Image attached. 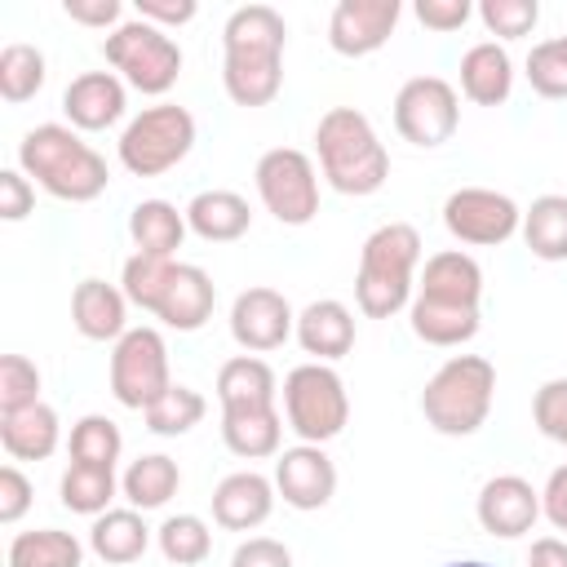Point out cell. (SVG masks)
Returning <instances> with one entry per match:
<instances>
[{
  "label": "cell",
  "instance_id": "obj_14",
  "mask_svg": "<svg viewBox=\"0 0 567 567\" xmlns=\"http://www.w3.org/2000/svg\"><path fill=\"white\" fill-rule=\"evenodd\" d=\"M275 492L292 509H323L337 492V465L319 443H297L275 456Z\"/></svg>",
  "mask_w": 567,
  "mask_h": 567
},
{
  "label": "cell",
  "instance_id": "obj_30",
  "mask_svg": "<svg viewBox=\"0 0 567 567\" xmlns=\"http://www.w3.org/2000/svg\"><path fill=\"white\" fill-rule=\"evenodd\" d=\"M177 487H182V470H177V461L164 456V452L137 456V461L124 470V478H120V492H124V501H128L133 509H159V505H168V501L177 496Z\"/></svg>",
  "mask_w": 567,
  "mask_h": 567
},
{
  "label": "cell",
  "instance_id": "obj_36",
  "mask_svg": "<svg viewBox=\"0 0 567 567\" xmlns=\"http://www.w3.org/2000/svg\"><path fill=\"white\" fill-rule=\"evenodd\" d=\"M44 53L35 44H4L0 49V97L4 102H31L44 89Z\"/></svg>",
  "mask_w": 567,
  "mask_h": 567
},
{
  "label": "cell",
  "instance_id": "obj_3",
  "mask_svg": "<svg viewBox=\"0 0 567 567\" xmlns=\"http://www.w3.org/2000/svg\"><path fill=\"white\" fill-rule=\"evenodd\" d=\"M319 168L341 195H377L390 177V155L372 128V120L354 106H332L315 128Z\"/></svg>",
  "mask_w": 567,
  "mask_h": 567
},
{
  "label": "cell",
  "instance_id": "obj_2",
  "mask_svg": "<svg viewBox=\"0 0 567 567\" xmlns=\"http://www.w3.org/2000/svg\"><path fill=\"white\" fill-rule=\"evenodd\" d=\"M18 168L40 190H49L53 199H66V204H89L111 182L106 159L89 142H80V133L71 124H35L18 142Z\"/></svg>",
  "mask_w": 567,
  "mask_h": 567
},
{
  "label": "cell",
  "instance_id": "obj_40",
  "mask_svg": "<svg viewBox=\"0 0 567 567\" xmlns=\"http://www.w3.org/2000/svg\"><path fill=\"white\" fill-rule=\"evenodd\" d=\"M40 403V368L27 354H4L0 359V416L35 408Z\"/></svg>",
  "mask_w": 567,
  "mask_h": 567
},
{
  "label": "cell",
  "instance_id": "obj_11",
  "mask_svg": "<svg viewBox=\"0 0 567 567\" xmlns=\"http://www.w3.org/2000/svg\"><path fill=\"white\" fill-rule=\"evenodd\" d=\"M456 124H461V102L443 75H412L394 93V128L403 142L430 151L443 146L456 133Z\"/></svg>",
  "mask_w": 567,
  "mask_h": 567
},
{
  "label": "cell",
  "instance_id": "obj_23",
  "mask_svg": "<svg viewBox=\"0 0 567 567\" xmlns=\"http://www.w3.org/2000/svg\"><path fill=\"white\" fill-rule=\"evenodd\" d=\"M461 93L474 106H501L514 93V62H509L505 44L483 40V44L465 49V58H461Z\"/></svg>",
  "mask_w": 567,
  "mask_h": 567
},
{
  "label": "cell",
  "instance_id": "obj_18",
  "mask_svg": "<svg viewBox=\"0 0 567 567\" xmlns=\"http://www.w3.org/2000/svg\"><path fill=\"white\" fill-rule=\"evenodd\" d=\"M270 509H275V478L257 470L226 474L213 487V523L226 532H252L270 518Z\"/></svg>",
  "mask_w": 567,
  "mask_h": 567
},
{
  "label": "cell",
  "instance_id": "obj_15",
  "mask_svg": "<svg viewBox=\"0 0 567 567\" xmlns=\"http://www.w3.org/2000/svg\"><path fill=\"white\" fill-rule=\"evenodd\" d=\"M399 13V0H341L328 18V44L341 58H368L394 35Z\"/></svg>",
  "mask_w": 567,
  "mask_h": 567
},
{
  "label": "cell",
  "instance_id": "obj_32",
  "mask_svg": "<svg viewBox=\"0 0 567 567\" xmlns=\"http://www.w3.org/2000/svg\"><path fill=\"white\" fill-rule=\"evenodd\" d=\"M523 244L540 261H567V195H540L523 213Z\"/></svg>",
  "mask_w": 567,
  "mask_h": 567
},
{
  "label": "cell",
  "instance_id": "obj_35",
  "mask_svg": "<svg viewBox=\"0 0 567 567\" xmlns=\"http://www.w3.org/2000/svg\"><path fill=\"white\" fill-rule=\"evenodd\" d=\"M155 540H159V554L173 563V567H199L208 554H213V532L199 514H173L155 527Z\"/></svg>",
  "mask_w": 567,
  "mask_h": 567
},
{
  "label": "cell",
  "instance_id": "obj_37",
  "mask_svg": "<svg viewBox=\"0 0 567 567\" xmlns=\"http://www.w3.org/2000/svg\"><path fill=\"white\" fill-rule=\"evenodd\" d=\"M204 394L199 390H190V385H168L142 416H146V430L151 434H164V439H177V434H186V430H195L199 421H204Z\"/></svg>",
  "mask_w": 567,
  "mask_h": 567
},
{
  "label": "cell",
  "instance_id": "obj_17",
  "mask_svg": "<svg viewBox=\"0 0 567 567\" xmlns=\"http://www.w3.org/2000/svg\"><path fill=\"white\" fill-rule=\"evenodd\" d=\"M128 97H124V80L115 71H84L66 84L62 93V111L71 120V128L80 133H102L124 115Z\"/></svg>",
  "mask_w": 567,
  "mask_h": 567
},
{
  "label": "cell",
  "instance_id": "obj_45",
  "mask_svg": "<svg viewBox=\"0 0 567 567\" xmlns=\"http://www.w3.org/2000/svg\"><path fill=\"white\" fill-rule=\"evenodd\" d=\"M412 13H416V22L430 27V31H456V27L470 22L474 4H470V0H416Z\"/></svg>",
  "mask_w": 567,
  "mask_h": 567
},
{
  "label": "cell",
  "instance_id": "obj_24",
  "mask_svg": "<svg viewBox=\"0 0 567 567\" xmlns=\"http://www.w3.org/2000/svg\"><path fill=\"white\" fill-rule=\"evenodd\" d=\"M279 381L266 359L257 354H235L217 368V399L221 412H248V408H275Z\"/></svg>",
  "mask_w": 567,
  "mask_h": 567
},
{
  "label": "cell",
  "instance_id": "obj_19",
  "mask_svg": "<svg viewBox=\"0 0 567 567\" xmlns=\"http://www.w3.org/2000/svg\"><path fill=\"white\" fill-rule=\"evenodd\" d=\"M213 306H217V284L208 279V270L190 266V261H177L173 275H168V288L155 306V319H164L177 332H195L213 319Z\"/></svg>",
  "mask_w": 567,
  "mask_h": 567
},
{
  "label": "cell",
  "instance_id": "obj_42",
  "mask_svg": "<svg viewBox=\"0 0 567 567\" xmlns=\"http://www.w3.org/2000/svg\"><path fill=\"white\" fill-rule=\"evenodd\" d=\"M478 18H483V27L492 35L518 40V35H527L540 22V4L536 0H483L478 4Z\"/></svg>",
  "mask_w": 567,
  "mask_h": 567
},
{
  "label": "cell",
  "instance_id": "obj_8",
  "mask_svg": "<svg viewBox=\"0 0 567 567\" xmlns=\"http://www.w3.org/2000/svg\"><path fill=\"white\" fill-rule=\"evenodd\" d=\"M284 412H288V430H297L301 443L323 447L350 421L346 381L328 363H301L284 377Z\"/></svg>",
  "mask_w": 567,
  "mask_h": 567
},
{
  "label": "cell",
  "instance_id": "obj_51",
  "mask_svg": "<svg viewBox=\"0 0 567 567\" xmlns=\"http://www.w3.org/2000/svg\"><path fill=\"white\" fill-rule=\"evenodd\" d=\"M527 567H567V540H558V536H540V540H532Z\"/></svg>",
  "mask_w": 567,
  "mask_h": 567
},
{
  "label": "cell",
  "instance_id": "obj_28",
  "mask_svg": "<svg viewBox=\"0 0 567 567\" xmlns=\"http://www.w3.org/2000/svg\"><path fill=\"white\" fill-rule=\"evenodd\" d=\"M221 443L244 456V461H261V456H279L284 443V416L275 408H248V412H221Z\"/></svg>",
  "mask_w": 567,
  "mask_h": 567
},
{
  "label": "cell",
  "instance_id": "obj_21",
  "mask_svg": "<svg viewBox=\"0 0 567 567\" xmlns=\"http://www.w3.org/2000/svg\"><path fill=\"white\" fill-rule=\"evenodd\" d=\"M297 341L306 354H315V363H332V359H346L354 350V315L346 301H310L301 315H297Z\"/></svg>",
  "mask_w": 567,
  "mask_h": 567
},
{
  "label": "cell",
  "instance_id": "obj_31",
  "mask_svg": "<svg viewBox=\"0 0 567 567\" xmlns=\"http://www.w3.org/2000/svg\"><path fill=\"white\" fill-rule=\"evenodd\" d=\"M408 315H412V332L425 346H443L447 350V346H465L478 332V310L474 306H447V301L412 297Z\"/></svg>",
  "mask_w": 567,
  "mask_h": 567
},
{
  "label": "cell",
  "instance_id": "obj_6",
  "mask_svg": "<svg viewBox=\"0 0 567 567\" xmlns=\"http://www.w3.org/2000/svg\"><path fill=\"white\" fill-rule=\"evenodd\" d=\"M195 146V115L177 102L146 106L120 133V164L133 177H159L177 168Z\"/></svg>",
  "mask_w": 567,
  "mask_h": 567
},
{
  "label": "cell",
  "instance_id": "obj_49",
  "mask_svg": "<svg viewBox=\"0 0 567 567\" xmlns=\"http://www.w3.org/2000/svg\"><path fill=\"white\" fill-rule=\"evenodd\" d=\"M62 13L80 27H120V0H62Z\"/></svg>",
  "mask_w": 567,
  "mask_h": 567
},
{
  "label": "cell",
  "instance_id": "obj_1",
  "mask_svg": "<svg viewBox=\"0 0 567 567\" xmlns=\"http://www.w3.org/2000/svg\"><path fill=\"white\" fill-rule=\"evenodd\" d=\"M284 40L288 27L279 18V9L270 4H239L226 27H221V44H226V66H221V84L226 97L235 106H270L284 89Z\"/></svg>",
  "mask_w": 567,
  "mask_h": 567
},
{
  "label": "cell",
  "instance_id": "obj_10",
  "mask_svg": "<svg viewBox=\"0 0 567 567\" xmlns=\"http://www.w3.org/2000/svg\"><path fill=\"white\" fill-rule=\"evenodd\" d=\"M168 385H173V377H168L164 337L155 328H128L111 350V394L124 408L146 412Z\"/></svg>",
  "mask_w": 567,
  "mask_h": 567
},
{
  "label": "cell",
  "instance_id": "obj_26",
  "mask_svg": "<svg viewBox=\"0 0 567 567\" xmlns=\"http://www.w3.org/2000/svg\"><path fill=\"white\" fill-rule=\"evenodd\" d=\"M186 226L208 239V244H230L239 235H248L252 226V208L244 195L235 190H199L190 204H186Z\"/></svg>",
  "mask_w": 567,
  "mask_h": 567
},
{
  "label": "cell",
  "instance_id": "obj_12",
  "mask_svg": "<svg viewBox=\"0 0 567 567\" xmlns=\"http://www.w3.org/2000/svg\"><path fill=\"white\" fill-rule=\"evenodd\" d=\"M443 226L452 239L461 244H474V248H492V244H505L523 230V208L501 195V190H487V186H461L447 195L443 204Z\"/></svg>",
  "mask_w": 567,
  "mask_h": 567
},
{
  "label": "cell",
  "instance_id": "obj_47",
  "mask_svg": "<svg viewBox=\"0 0 567 567\" xmlns=\"http://www.w3.org/2000/svg\"><path fill=\"white\" fill-rule=\"evenodd\" d=\"M230 567H292V554L284 540L275 536H248L235 554H230Z\"/></svg>",
  "mask_w": 567,
  "mask_h": 567
},
{
  "label": "cell",
  "instance_id": "obj_4",
  "mask_svg": "<svg viewBox=\"0 0 567 567\" xmlns=\"http://www.w3.org/2000/svg\"><path fill=\"white\" fill-rule=\"evenodd\" d=\"M421 266V235L408 221L377 226L359 248V275H354V301L368 319H390L403 306H412V284Z\"/></svg>",
  "mask_w": 567,
  "mask_h": 567
},
{
  "label": "cell",
  "instance_id": "obj_5",
  "mask_svg": "<svg viewBox=\"0 0 567 567\" xmlns=\"http://www.w3.org/2000/svg\"><path fill=\"white\" fill-rule=\"evenodd\" d=\"M492 394H496V368L483 354H452L421 390V412L425 421L447 434V439H465L474 434L487 412H492Z\"/></svg>",
  "mask_w": 567,
  "mask_h": 567
},
{
  "label": "cell",
  "instance_id": "obj_53",
  "mask_svg": "<svg viewBox=\"0 0 567 567\" xmlns=\"http://www.w3.org/2000/svg\"><path fill=\"white\" fill-rule=\"evenodd\" d=\"M558 44H563V53H567V31H563V35H558Z\"/></svg>",
  "mask_w": 567,
  "mask_h": 567
},
{
  "label": "cell",
  "instance_id": "obj_52",
  "mask_svg": "<svg viewBox=\"0 0 567 567\" xmlns=\"http://www.w3.org/2000/svg\"><path fill=\"white\" fill-rule=\"evenodd\" d=\"M443 567H487V563H478V558H461V563H443Z\"/></svg>",
  "mask_w": 567,
  "mask_h": 567
},
{
  "label": "cell",
  "instance_id": "obj_7",
  "mask_svg": "<svg viewBox=\"0 0 567 567\" xmlns=\"http://www.w3.org/2000/svg\"><path fill=\"white\" fill-rule=\"evenodd\" d=\"M102 58L124 75V84H133L137 93L146 97H159L177 84L182 75V49L168 31L133 18V22H120L106 40H102Z\"/></svg>",
  "mask_w": 567,
  "mask_h": 567
},
{
  "label": "cell",
  "instance_id": "obj_9",
  "mask_svg": "<svg viewBox=\"0 0 567 567\" xmlns=\"http://www.w3.org/2000/svg\"><path fill=\"white\" fill-rule=\"evenodd\" d=\"M257 195L266 213L284 226H310L319 213V173L306 151L297 146H275L257 159Z\"/></svg>",
  "mask_w": 567,
  "mask_h": 567
},
{
  "label": "cell",
  "instance_id": "obj_38",
  "mask_svg": "<svg viewBox=\"0 0 567 567\" xmlns=\"http://www.w3.org/2000/svg\"><path fill=\"white\" fill-rule=\"evenodd\" d=\"M66 447H71V461H80V465H106V470H115V461L124 452V434H120V425L111 416L89 412V416H80L71 425V443Z\"/></svg>",
  "mask_w": 567,
  "mask_h": 567
},
{
  "label": "cell",
  "instance_id": "obj_50",
  "mask_svg": "<svg viewBox=\"0 0 567 567\" xmlns=\"http://www.w3.org/2000/svg\"><path fill=\"white\" fill-rule=\"evenodd\" d=\"M540 514H545L558 532H567V465H558V470L549 474V483H545V492H540Z\"/></svg>",
  "mask_w": 567,
  "mask_h": 567
},
{
  "label": "cell",
  "instance_id": "obj_22",
  "mask_svg": "<svg viewBox=\"0 0 567 567\" xmlns=\"http://www.w3.org/2000/svg\"><path fill=\"white\" fill-rule=\"evenodd\" d=\"M416 297L425 301H447V306H474L478 310V297H483V266L461 252V248H447V252H434L421 270V288Z\"/></svg>",
  "mask_w": 567,
  "mask_h": 567
},
{
  "label": "cell",
  "instance_id": "obj_46",
  "mask_svg": "<svg viewBox=\"0 0 567 567\" xmlns=\"http://www.w3.org/2000/svg\"><path fill=\"white\" fill-rule=\"evenodd\" d=\"M31 496H35L31 478L18 465H4L0 470V523H18L31 509Z\"/></svg>",
  "mask_w": 567,
  "mask_h": 567
},
{
  "label": "cell",
  "instance_id": "obj_13",
  "mask_svg": "<svg viewBox=\"0 0 567 567\" xmlns=\"http://www.w3.org/2000/svg\"><path fill=\"white\" fill-rule=\"evenodd\" d=\"M292 332H297V315H292V306H288L284 292L257 284V288H244L235 297V306H230V337L248 354L279 350Z\"/></svg>",
  "mask_w": 567,
  "mask_h": 567
},
{
  "label": "cell",
  "instance_id": "obj_44",
  "mask_svg": "<svg viewBox=\"0 0 567 567\" xmlns=\"http://www.w3.org/2000/svg\"><path fill=\"white\" fill-rule=\"evenodd\" d=\"M35 208V186L22 168H0V217L4 221H22Z\"/></svg>",
  "mask_w": 567,
  "mask_h": 567
},
{
  "label": "cell",
  "instance_id": "obj_20",
  "mask_svg": "<svg viewBox=\"0 0 567 567\" xmlns=\"http://www.w3.org/2000/svg\"><path fill=\"white\" fill-rule=\"evenodd\" d=\"M71 323L89 341H120L128 332V297L106 279H80L71 292Z\"/></svg>",
  "mask_w": 567,
  "mask_h": 567
},
{
  "label": "cell",
  "instance_id": "obj_27",
  "mask_svg": "<svg viewBox=\"0 0 567 567\" xmlns=\"http://www.w3.org/2000/svg\"><path fill=\"white\" fill-rule=\"evenodd\" d=\"M151 545V527L142 523V509H106L93 518V532H89V549L111 563V567H124V563H137Z\"/></svg>",
  "mask_w": 567,
  "mask_h": 567
},
{
  "label": "cell",
  "instance_id": "obj_41",
  "mask_svg": "<svg viewBox=\"0 0 567 567\" xmlns=\"http://www.w3.org/2000/svg\"><path fill=\"white\" fill-rule=\"evenodd\" d=\"M527 84L540 93V97H567V53L558 40H540L532 44L527 53Z\"/></svg>",
  "mask_w": 567,
  "mask_h": 567
},
{
  "label": "cell",
  "instance_id": "obj_16",
  "mask_svg": "<svg viewBox=\"0 0 567 567\" xmlns=\"http://www.w3.org/2000/svg\"><path fill=\"white\" fill-rule=\"evenodd\" d=\"M474 514H478V527L487 536L514 540V536L532 532V523L540 518V492L518 474H496L478 487Z\"/></svg>",
  "mask_w": 567,
  "mask_h": 567
},
{
  "label": "cell",
  "instance_id": "obj_43",
  "mask_svg": "<svg viewBox=\"0 0 567 567\" xmlns=\"http://www.w3.org/2000/svg\"><path fill=\"white\" fill-rule=\"evenodd\" d=\"M532 421H536V430H540L545 439H554V443L567 447V377H554V381H545V385L536 390V399H532Z\"/></svg>",
  "mask_w": 567,
  "mask_h": 567
},
{
  "label": "cell",
  "instance_id": "obj_34",
  "mask_svg": "<svg viewBox=\"0 0 567 567\" xmlns=\"http://www.w3.org/2000/svg\"><path fill=\"white\" fill-rule=\"evenodd\" d=\"M58 487H62V505H66L71 514L97 518V514H106L111 501H115V470L71 461V465L62 470V483H58Z\"/></svg>",
  "mask_w": 567,
  "mask_h": 567
},
{
  "label": "cell",
  "instance_id": "obj_25",
  "mask_svg": "<svg viewBox=\"0 0 567 567\" xmlns=\"http://www.w3.org/2000/svg\"><path fill=\"white\" fill-rule=\"evenodd\" d=\"M58 439H62V421L49 403L0 416V447L13 461H49L58 452Z\"/></svg>",
  "mask_w": 567,
  "mask_h": 567
},
{
  "label": "cell",
  "instance_id": "obj_39",
  "mask_svg": "<svg viewBox=\"0 0 567 567\" xmlns=\"http://www.w3.org/2000/svg\"><path fill=\"white\" fill-rule=\"evenodd\" d=\"M173 257H151V252H133L128 261H124V275H120V288H124V297L133 301V306H142V310H151L155 315V306H159V297H164V288H168V275H173Z\"/></svg>",
  "mask_w": 567,
  "mask_h": 567
},
{
  "label": "cell",
  "instance_id": "obj_48",
  "mask_svg": "<svg viewBox=\"0 0 567 567\" xmlns=\"http://www.w3.org/2000/svg\"><path fill=\"white\" fill-rule=\"evenodd\" d=\"M199 13L195 0H137V18L151 22V27H186L190 18Z\"/></svg>",
  "mask_w": 567,
  "mask_h": 567
},
{
  "label": "cell",
  "instance_id": "obj_29",
  "mask_svg": "<svg viewBox=\"0 0 567 567\" xmlns=\"http://www.w3.org/2000/svg\"><path fill=\"white\" fill-rule=\"evenodd\" d=\"M186 213H177L168 199H142L133 213H128V235L137 244V252H151V257H173L186 239Z\"/></svg>",
  "mask_w": 567,
  "mask_h": 567
},
{
  "label": "cell",
  "instance_id": "obj_33",
  "mask_svg": "<svg viewBox=\"0 0 567 567\" xmlns=\"http://www.w3.org/2000/svg\"><path fill=\"white\" fill-rule=\"evenodd\" d=\"M80 563H84V545L58 527L18 532L9 540V567H80Z\"/></svg>",
  "mask_w": 567,
  "mask_h": 567
}]
</instances>
